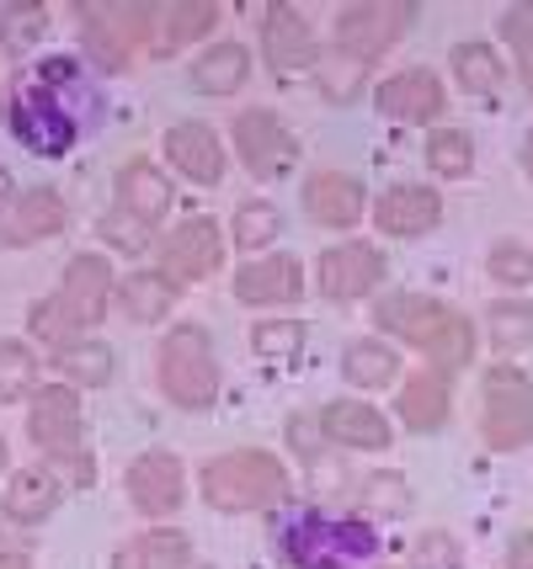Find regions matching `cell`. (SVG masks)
<instances>
[{"mask_svg": "<svg viewBox=\"0 0 533 569\" xmlns=\"http://www.w3.org/2000/svg\"><path fill=\"white\" fill-rule=\"evenodd\" d=\"M283 553L294 569H363L379 553V532L357 517L294 511L283 521Z\"/></svg>", "mask_w": 533, "mask_h": 569, "instance_id": "7a4b0ae2", "label": "cell"}, {"mask_svg": "<svg viewBox=\"0 0 533 569\" xmlns=\"http://www.w3.org/2000/svg\"><path fill=\"white\" fill-rule=\"evenodd\" d=\"M235 144H240V160L251 166V176H278L294 166V133L273 118V112H240L235 118Z\"/></svg>", "mask_w": 533, "mask_h": 569, "instance_id": "7c38bea8", "label": "cell"}, {"mask_svg": "<svg viewBox=\"0 0 533 569\" xmlns=\"http://www.w3.org/2000/svg\"><path fill=\"white\" fill-rule=\"evenodd\" d=\"M379 277H384V256L374 246H363V240L320 256V293L336 298V303H353V298L374 293Z\"/></svg>", "mask_w": 533, "mask_h": 569, "instance_id": "8fae6325", "label": "cell"}, {"mask_svg": "<svg viewBox=\"0 0 533 569\" xmlns=\"http://www.w3.org/2000/svg\"><path fill=\"white\" fill-rule=\"evenodd\" d=\"M246 70H251L246 49H240V43H219V49H208L204 59H193V86H198L204 97H229V91L246 86Z\"/></svg>", "mask_w": 533, "mask_h": 569, "instance_id": "484cf974", "label": "cell"}, {"mask_svg": "<svg viewBox=\"0 0 533 569\" xmlns=\"http://www.w3.org/2000/svg\"><path fill=\"white\" fill-rule=\"evenodd\" d=\"M219 22V6H208V0H187V6H160L155 11V27H160V38H155V49H177L187 38H198L208 27Z\"/></svg>", "mask_w": 533, "mask_h": 569, "instance_id": "f1b7e54d", "label": "cell"}, {"mask_svg": "<svg viewBox=\"0 0 533 569\" xmlns=\"http://www.w3.org/2000/svg\"><path fill=\"white\" fill-rule=\"evenodd\" d=\"M305 208H309V219L326 223V229H353L357 213H363V187L342 171H320V176H309Z\"/></svg>", "mask_w": 533, "mask_h": 569, "instance_id": "ffe728a7", "label": "cell"}, {"mask_svg": "<svg viewBox=\"0 0 533 569\" xmlns=\"http://www.w3.org/2000/svg\"><path fill=\"white\" fill-rule=\"evenodd\" d=\"M315 431H320V421H305V416H299V421L288 426V437H294V447H299V452H315Z\"/></svg>", "mask_w": 533, "mask_h": 569, "instance_id": "bcb514c9", "label": "cell"}, {"mask_svg": "<svg viewBox=\"0 0 533 569\" xmlns=\"http://www.w3.org/2000/svg\"><path fill=\"white\" fill-rule=\"evenodd\" d=\"M401 421L411 431H437V426L448 421V383L437 378V372H416L406 383V395H401Z\"/></svg>", "mask_w": 533, "mask_h": 569, "instance_id": "83f0119b", "label": "cell"}, {"mask_svg": "<svg viewBox=\"0 0 533 569\" xmlns=\"http://www.w3.org/2000/svg\"><path fill=\"white\" fill-rule=\"evenodd\" d=\"M102 234H107V240H112L118 250H139V246H145V223L134 219V213H124V208L102 219Z\"/></svg>", "mask_w": 533, "mask_h": 569, "instance_id": "ee69618b", "label": "cell"}, {"mask_svg": "<svg viewBox=\"0 0 533 569\" xmlns=\"http://www.w3.org/2000/svg\"><path fill=\"white\" fill-rule=\"evenodd\" d=\"M251 347L261 351V357H273V362H288V357H299V347H305V325L299 320H267L251 330Z\"/></svg>", "mask_w": 533, "mask_h": 569, "instance_id": "f35d334b", "label": "cell"}, {"mask_svg": "<svg viewBox=\"0 0 533 569\" xmlns=\"http://www.w3.org/2000/svg\"><path fill=\"white\" fill-rule=\"evenodd\" d=\"M315 70H320V91H326L330 101H353V91L363 86V74H368V64L353 59V53H330V59H315Z\"/></svg>", "mask_w": 533, "mask_h": 569, "instance_id": "74e56055", "label": "cell"}, {"mask_svg": "<svg viewBox=\"0 0 533 569\" xmlns=\"http://www.w3.org/2000/svg\"><path fill=\"white\" fill-rule=\"evenodd\" d=\"M411 569H458V543L448 532H422L411 548Z\"/></svg>", "mask_w": 533, "mask_h": 569, "instance_id": "b9f144b4", "label": "cell"}, {"mask_svg": "<svg viewBox=\"0 0 533 569\" xmlns=\"http://www.w3.org/2000/svg\"><path fill=\"white\" fill-rule=\"evenodd\" d=\"M374 320H379V330H395L401 341L432 351L437 347V336L454 325V309H443V303L416 298V293H395V298H384L379 309H374Z\"/></svg>", "mask_w": 533, "mask_h": 569, "instance_id": "4fadbf2b", "label": "cell"}, {"mask_svg": "<svg viewBox=\"0 0 533 569\" xmlns=\"http://www.w3.org/2000/svg\"><path fill=\"white\" fill-rule=\"evenodd\" d=\"M384 234H427L432 223L443 219V202L432 187H389L374 208Z\"/></svg>", "mask_w": 533, "mask_h": 569, "instance_id": "44dd1931", "label": "cell"}, {"mask_svg": "<svg viewBox=\"0 0 533 569\" xmlns=\"http://www.w3.org/2000/svg\"><path fill=\"white\" fill-rule=\"evenodd\" d=\"M171 303H177V282H166L160 272H134L118 288V309L134 325H155L160 315H171Z\"/></svg>", "mask_w": 533, "mask_h": 569, "instance_id": "4316f807", "label": "cell"}, {"mask_svg": "<svg viewBox=\"0 0 533 569\" xmlns=\"http://www.w3.org/2000/svg\"><path fill=\"white\" fill-rule=\"evenodd\" d=\"M128 496L145 517H171L187 496V479H181V463L171 452H145L134 469H128Z\"/></svg>", "mask_w": 533, "mask_h": 569, "instance_id": "5bb4252c", "label": "cell"}, {"mask_svg": "<svg viewBox=\"0 0 533 569\" xmlns=\"http://www.w3.org/2000/svg\"><path fill=\"white\" fill-rule=\"evenodd\" d=\"M454 70H458V80H464V91H475V97H491V91L502 86V64H496V53L485 49V43H458Z\"/></svg>", "mask_w": 533, "mask_h": 569, "instance_id": "d6a6232c", "label": "cell"}, {"mask_svg": "<svg viewBox=\"0 0 533 569\" xmlns=\"http://www.w3.org/2000/svg\"><path fill=\"white\" fill-rule=\"evenodd\" d=\"M27 431H32V442L43 447V452H53V458H70V452H80V399L76 389H38V399H32V416H27Z\"/></svg>", "mask_w": 533, "mask_h": 569, "instance_id": "30bf717a", "label": "cell"}, {"mask_svg": "<svg viewBox=\"0 0 533 569\" xmlns=\"http://www.w3.org/2000/svg\"><path fill=\"white\" fill-rule=\"evenodd\" d=\"M485 330H491V347L496 351H523L533 341V303H491L485 309Z\"/></svg>", "mask_w": 533, "mask_h": 569, "instance_id": "4dcf8cb0", "label": "cell"}, {"mask_svg": "<svg viewBox=\"0 0 533 569\" xmlns=\"http://www.w3.org/2000/svg\"><path fill=\"white\" fill-rule=\"evenodd\" d=\"M118 202H124V213L145 223H160L166 219V208H171V187H166V176L155 171L150 160H128L124 176H118Z\"/></svg>", "mask_w": 533, "mask_h": 569, "instance_id": "7402d4cb", "label": "cell"}, {"mask_svg": "<svg viewBox=\"0 0 533 569\" xmlns=\"http://www.w3.org/2000/svg\"><path fill=\"white\" fill-rule=\"evenodd\" d=\"M507 565H512V569H533V532H517V538H512Z\"/></svg>", "mask_w": 533, "mask_h": 569, "instance_id": "7dc6e473", "label": "cell"}, {"mask_svg": "<svg viewBox=\"0 0 533 569\" xmlns=\"http://www.w3.org/2000/svg\"><path fill=\"white\" fill-rule=\"evenodd\" d=\"M70 330H76V315H70L59 298H43V303L32 309V336H38V341H49V347H70Z\"/></svg>", "mask_w": 533, "mask_h": 569, "instance_id": "ab89813d", "label": "cell"}, {"mask_svg": "<svg viewBox=\"0 0 533 569\" xmlns=\"http://www.w3.org/2000/svg\"><path fill=\"white\" fill-rule=\"evenodd\" d=\"M91 118H97V97H91L80 64H70V59L38 64V70L17 86L11 107H6V128H11L32 154H65Z\"/></svg>", "mask_w": 533, "mask_h": 569, "instance_id": "6da1fadb", "label": "cell"}, {"mask_svg": "<svg viewBox=\"0 0 533 569\" xmlns=\"http://www.w3.org/2000/svg\"><path fill=\"white\" fill-rule=\"evenodd\" d=\"M59 368L70 372L76 383H107L112 378V351L102 341H70V347H59Z\"/></svg>", "mask_w": 533, "mask_h": 569, "instance_id": "e575fe53", "label": "cell"}, {"mask_svg": "<svg viewBox=\"0 0 533 569\" xmlns=\"http://www.w3.org/2000/svg\"><path fill=\"white\" fill-rule=\"evenodd\" d=\"M320 431H326L330 442L363 447V452H379V447H389V426H384V416H379V410H368V405H357V399L330 405L326 416H320Z\"/></svg>", "mask_w": 533, "mask_h": 569, "instance_id": "603a6c76", "label": "cell"}, {"mask_svg": "<svg viewBox=\"0 0 533 569\" xmlns=\"http://www.w3.org/2000/svg\"><path fill=\"white\" fill-rule=\"evenodd\" d=\"M261 49H267V64L283 74L309 70L315 64V32L294 6H273L267 22H261Z\"/></svg>", "mask_w": 533, "mask_h": 569, "instance_id": "9a60e30c", "label": "cell"}, {"mask_svg": "<svg viewBox=\"0 0 533 569\" xmlns=\"http://www.w3.org/2000/svg\"><path fill=\"white\" fill-rule=\"evenodd\" d=\"M363 506H374V511H406L411 506L406 479H401V473H374V479H363Z\"/></svg>", "mask_w": 533, "mask_h": 569, "instance_id": "7bdbcfd3", "label": "cell"}, {"mask_svg": "<svg viewBox=\"0 0 533 569\" xmlns=\"http://www.w3.org/2000/svg\"><path fill=\"white\" fill-rule=\"evenodd\" d=\"M0 469H6V442H0Z\"/></svg>", "mask_w": 533, "mask_h": 569, "instance_id": "816d5d0a", "label": "cell"}, {"mask_svg": "<svg viewBox=\"0 0 533 569\" xmlns=\"http://www.w3.org/2000/svg\"><path fill=\"white\" fill-rule=\"evenodd\" d=\"M43 32H49V11L43 6H6L0 11V49L6 53H27Z\"/></svg>", "mask_w": 533, "mask_h": 569, "instance_id": "1f68e13d", "label": "cell"}, {"mask_svg": "<svg viewBox=\"0 0 533 569\" xmlns=\"http://www.w3.org/2000/svg\"><path fill=\"white\" fill-rule=\"evenodd\" d=\"M523 86H529V97H533V49L523 53Z\"/></svg>", "mask_w": 533, "mask_h": 569, "instance_id": "c3c4849f", "label": "cell"}, {"mask_svg": "<svg viewBox=\"0 0 533 569\" xmlns=\"http://www.w3.org/2000/svg\"><path fill=\"white\" fill-rule=\"evenodd\" d=\"M485 272L496 277V282L523 288V282H533V250H523V246H496V250H491V261H485Z\"/></svg>", "mask_w": 533, "mask_h": 569, "instance_id": "60d3db41", "label": "cell"}, {"mask_svg": "<svg viewBox=\"0 0 533 569\" xmlns=\"http://www.w3.org/2000/svg\"><path fill=\"white\" fill-rule=\"evenodd\" d=\"M160 389L177 399L181 410H204L219 399V362H214V341L198 325H181L160 347Z\"/></svg>", "mask_w": 533, "mask_h": 569, "instance_id": "277c9868", "label": "cell"}, {"mask_svg": "<svg viewBox=\"0 0 533 569\" xmlns=\"http://www.w3.org/2000/svg\"><path fill=\"white\" fill-rule=\"evenodd\" d=\"M53 506H59V479L43 469H22L11 473V485H6V517L11 521H43L53 517Z\"/></svg>", "mask_w": 533, "mask_h": 569, "instance_id": "cb8c5ba5", "label": "cell"}, {"mask_svg": "<svg viewBox=\"0 0 533 569\" xmlns=\"http://www.w3.org/2000/svg\"><path fill=\"white\" fill-rule=\"evenodd\" d=\"M411 6H347L336 17V49L353 59H379L384 49H395V38L406 32Z\"/></svg>", "mask_w": 533, "mask_h": 569, "instance_id": "ba28073f", "label": "cell"}, {"mask_svg": "<svg viewBox=\"0 0 533 569\" xmlns=\"http://www.w3.org/2000/svg\"><path fill=\"white\" fill-rule=\"evenodd\" d=\"M502 38H507L517 53L533 49V6H512L507 17H502Z\"/></svg>", "mask_w": 533, "mask_h": 569, "instance_id": "f6af8a7d", "label": "cell"}, {"mask_svg": "<svg viewBox=\"0 0 533 569\" xmlns=\"http://www.w3.org/2000/svg\"><path fill=\"white\" fill-rule=\"evenodd\" d=\"M481 437L496 452L533 442V378L517 368H491L481 389Z\"/></svg>", "mask_w": 533, "mask_h": 569, "instance_id": "5b68a950", "label": "cell"}, {"mask_svg": "<svg viewBox=\"0 0 533 569\" xmlns=\"http://www.w3.org/2000/svg\"><path fill=\"white\" fill-rule=\"evenodd\" d=\"M166 149H171V166L198 187H214L225 176V144L208 123H177L166 133Z\"/></svg>", "mask_w": 533, "mask_h": 569, "instance_id": "2e32d148", "label": "cell"}, {"mask_svg": "<svg viewBox=\"0 0 533 569\" xmlns=\"http://www.w3.org/2000/svg\"><path fill=\"white\" fill-rule=\"evenodd\" d=\"M187 553H193L187 538L171 532V527H160V532H145V538L118 548L112 569H187Z\"/></svg>", "mask_w": 533, "mask_h": 569, "instance_id": "d4e9b609", "label": "cell"}, {"mask_svg": "<svg viewBox=\"0 0 533 569\" xmlns=\"http://www.w3.org/2000/svg\"><path fill=\"white\" fill-rule=\"evenodd\" d=\"M107 298H112V267H107L102 256H76L65 267L59 303L76 315V325H97L107 315Z\"/></svg>", "mask_w": 533, "mask_h": 569, "instance_id": "e0dca14e", "label": "cell"}, {"mask_svg": "<svg viewBox=\"0 0 533 569\" xmlns=\"http://www.w3.org/2000/svg\"><path fill=\"white\" fill-rule=\"evenodd\" d=\"M395 368H401V357L389 347H379V341H353V347L342 351V372H347V383H357V389H384L395 378Z\"/></svg>", "mask_w": 533, "mask_h": 569, "instance_id": "f546056e", "label": "cell"}, {"mask_svg": "<svg viewBox=\"0 0 533 569\" xmlns=\"http://www.w3.org/2000/svg\"><path fill=\"white\" fill-rule=\"evenodd\" d=\"M379 107L384 118H395V123H432L443 112V80L427 70L395 74V80L379 86Z\"/></svg>", "mask_w": 533, "mask_h": 569, "instance_id": "d6986e66", "label": "cell"}, {"mask_svg": "<svg viewBox=\"0 0 533 569\" xmlns=\"http://www.w3.org/2000/svg\"><path fill=\"white\" fill-rule=\"evenodd\" d=\"M229 229H235V246L256 250V246H267V240L278 234L283 219H278V208H273V202H240Z\"/></svg>", "mask_w": 533, "mask_h": 569, "instance_id": "8d00e7d4", "label": "cell"}, {"mask_svg": "<svg viewBox=\"0 0 533 569\" xmlns=\"http://www.w3.org/2000/svg\"><path fill=\"white\" fill-rule=\"evenodd\" d=\"M305 293V267L294 256H267L235 272V298L240 303H294Z\"/></svg>", "mask_w": 533, "mask_h": 569, "instance_id": "ac0fdd59", "label": "cell"}, {"mask_svg": "<svg viewBox=\"0 0 533 569\" xmlns=\"http://www.w3.org/2000/svg\"><path fill=\"white\" fill-rule=\"evenodd\" d=\"M155 27L150 6H80V32H86V49L102 70H124L134 49L145 43V32Z\"/></svg>", "mask_w": 533, "mask_h": 569, "instance_id": "8992f818", "label": "cell"}, {"mask_svg": "<svg viewBox=\"0 0 533 569\" xmlns=\"http://www.w3.org/2000/svg\"><path fill=\"white\" fill-rule=\"evenodd\" d=\"M0 569H27L22 553H0Z\"/></svg>", "mask_w": 533, "mask_h": 569, "instance_id": "681fc988", "label": "cell"}, {"mask_svg": "<svg viewBox=\"0 0 533 569\" xmlns=\"http://www.w3.org/2000/svg\"><path fill=\"white\" fill-rule=\"evenodd\" d=\"M225 261V234L214 219H181L160 246V277L166 282H204Z\"/></svg>", "mask_w": 533, "mask_h": 569, "instance_id": "52a82bcc", "label": "cell"}, {"mask_svg": "<svg viewBox=\"0 0 533 569\" xmlns=\"http://www.w3.org/2000/svg\"><path fill=\"white\" fill-rule=\"evenodd\" d=\"M288 490V473L267 452H225L204 469V500L214 511H261Z\"/></svg>", "mask_w": 533, "mask_h": 569, "instance_id": "3957f363", "label": "cell"}, {"mask_svg": "<svg viewBox=\"0 0 533 569\" xmlns=\"http://www.w3.org/2000/svg\"><path fill=\"white\" fill-rule=\"evenodd\" d=\"M32 383H38V357L22 341H0V405L32 395Z\"/></svg>", "mask_w": 533, "mask_h": 569, "instance_id": "836d02e7", "label": "cell"}, {"mask_svg": "<svg viewBox=\"0 0 533 569\" xmlns=\"http://www.w3.org/2000/svg\"><path fill=\"white\" fill-rule=\"evenodd\" d=\"M65 234V202L49 187H27L0 198V246H32V240H49Z\"/></svg>", "mask_w": 533, "mask_h": 569, "instance_id": "9c48e42d", "label": "cell"}, {"mask_svg": "<svg viewBox=\"0 0 533 569\" xmlns=\"http://www.w3.org/2000/svg\"><path fill=\"white\" fill-rule=\"evenodd\" d=\"M523 166H529V176H533V133H529V144H523Z\"/></svg>", "mask_w": 533, "mask_h": 569, "instance_id": "f907efd6", "label": "cell"}, {"mask_svg": "<svg viewBox=\"0 0 533 569\" xmlns=\"http://www.w3.org/2000/svg\"><path fill=\"white\" fill-rule=\"evenodd\" d=\"M427 166L437 176H470L475 166V144H470V133H458V128H437L427 139Z\"/></svg>", "mask_w": 533, "mask_h": 569, "instance_id": "d590c367", "label": "cell"}, {"mask_svg": "<svg viewBox=\"0 0 533 569\" xmlns=\"http://www.w3.org/2000/svg\"><path fill=\"white\" fill-rule=\"evenodd\" d=\"M187 569H208V565H187Z\"/></svg>", "mask_w": 533, "mask_h": 569, "instance_id": "f5cc1de1", "label": "cell"}]
</instances>
